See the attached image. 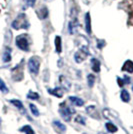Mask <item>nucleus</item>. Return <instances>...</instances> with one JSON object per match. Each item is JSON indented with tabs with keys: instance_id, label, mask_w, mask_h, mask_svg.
I'll list each match as a JSON object with an SVG mask.
<instances>
[{
	"instance_id": "obj_1",
	"label": "nucleus",
	"mask_w": 133,
	"mask_h": 134,
	"mask_svg": "<svg viewBox=\"0 0 133 134\" xmlns=\"http://www.w3.org/2000/svg\"><path fill=\"white\" fill-rule=\"evenodd\" d=\"M28 27H29V21L25 14H19L12 22V28H14L16 30L27 29Z\"/></svg>"
},
{
	"instance_id": "obj_2",
	"label": "nucleus",
	"mask_w": 133,
	"mask_h": 134,
	"mask_svg": "<svg viewBox=\"0 0 133 134\" xmlns=\"http://www.w3.org/2000/svg\"><path fill=\"white\" fill-rule=\"evenodd\" d=\"M71 20L68 23V31L70 32V34H74L77 30L78 26H79V21H78V17H77V12L76 10L73 8L71 10Z\"/></svg>"
},
{
	"instance_id": "obj_3",
	"label": "nucleus",
	"mask_w": 133,
	"mask_h": 134,
	"mask_svg": "<svg viewBox=\"0 0 133 134\" xmlns=\"http://www.w3.org/2000/svg\"><path fill=\"white\" fill-rule=\"evenodd\" d=\"M16 46L22 51H28L29 50V41H28V37L26 34H21L18 35L15 40Z\"/></svg>"
},
{
	"instance_id": "obj_4",
	"label": "nucleus",
	"mask_w": 133,
	"mask_h": 134,
	"mask_svg": "<svg viewBox=\"0 0 133 134\" xmlns=\"http://www.w3.org/2000/svg\"><path fill=\"white\" fill-rule=\"evenodd\" d=\"M59 112H60L62 118L65 120V121H70L71 120V116L74 113V110H73L71 107L67 106L65 102H62L60 104V109H59Z\"/></svg>"
},
{
	"instance_id": "obj_5",
	"label": "nucleus",
	"mask_w": 133,
	"mask_h": 134,
	"mask_svg": "<svg viewBox=\"0 0 133 134\" xmlns=\"http://www.w3.org/2000/svg\"><path fill=\"white\" fill-rule=\"evenodd\" d=\"M39 67H40V59L37 56H32L28 60V69L33 75H37L39 72Z\"/></svg>"
},
{
	"instance_id": "obj_6",
	"label": "nucleus",
	"mask_w": 133,
	"mask_h": 134,
	"mask_svg": "<svg viewBox=\"0 0 133 134\" xmlns=\"http://www.w3.org/2000/svg\"><path fill=\"white\" fill-rule=\"evenodd\" d=\"M88 54H89L88 48L83 46V47H81L78 51L75 52V54H74V60H75V62H77V63H81V62L84 61L86 59V57L88 56Z\"/></svg>"
},
{
	"instance_id": "obj_7",
	"label": "nucleus",
	"mask_w": 133,
	"mask_h": 134,
	"mask_svg": "<svg viewBox=\"0 0 133 134\" xmlns=\"http://www.w3.org/2000/svg\"><path fill=\"white\" fill-rule=\"evenodd\" d=\"M84 21H85V30H86V32L88 34H91V17H90L89 12L86 13Z\"/></svg>"
},
{
	"instance_id": "obj_8",
	"label": "nucleus",
	"mask_w": 133,
	"mask_h": 134,
	"mask_svg": "<svg viewBox=\"0 0 133 134\" xmlns=\"http://www.w3.org/2000/svg\"><path fill=\"white\" fill-rule=\"evenodd\" d=\"M122 71H125L128 73H133V62L131 60H127L124 62L122 66Z\"/></svg>"
},
{
	"instance_id": "obj_9",
	"label": "nucleus",
	"mask_w": 133,
	"mask_h": 134,
	"mask_svg": "<svg viewBox=\"0 0 133 134\" xmlns=\"http://www.w3.org/2000/svg\"><path fill=\"white\" fill-rule=\"evenodd\" d=\"M48 93L55 97H58V98H61L63 96V89L60 88V87H56L54 89H48Z\"/></svg>"
},
{
	"instance_id": "obj_10",
	"label": "nucleus",
	"mask_w": 133,
	"mask_h": 134,
	"mask_svg": "<svg viewBox=\"0 0 133 134\" xmlns=\"http://www.w3.org/2000/svg\"><path fill=\"white\" fill-rule=\"evenodd\" d=\"M69 101L74 104L75 106H83L84 105V101L81 99V98H79V97H76V96H70L69 98Z\"/></svg>"
},
{
	"instance_id": "obj_11",
	"label": "nucleus",
	"mask_w": 133,
	"mask_h": 134,
	"mask_svg": "<svg viewBox=\"0 0 133 134\" xmlns=\"http://www.w3.org/2000/svg\"><path fill=\"white\" fill-rule=\"evenodd\" d=\"M91 68H92V70L94 72H100V61L98 59H96V58L91 59Z\"/></svg>"
},
{
	"instance_id": "obj_12",
	"label": "nucleus",
	"mask_w": 133,
	"mask_h": 134,
	"mask_svg": "<svg viewBox=\"0 0 133 134\" xmlns=\"http://www.w3.org/2000/svg\"><path fill=\"white\" fill-rule=\"evenodd\" d=\"M10 103H12L18 110H20L22 113H25V109H24V106H23V103L20 100H18V99H11Z\"/></svg>"
},
{
	"instance_id": "obj_13",
	"label": "nucleus",
	"mask_w": 133,
	"mask_h": 134,
	"mask_svg": "<svg viewBox=\"0 0 133 134\" xmlns=\"http://www.w3.org/2000/svg\"><path fill=\"white\" fill-rule=\"evenodd\" d=\"M52 124H53V126H54L59 132H65V131H66V126H65L63 123H61L60 121L54 120V121L52 122Z\"/></svg>"
},
{
	"instance_id": "obj_14",
	"label": "nucleus",
	"mask_w": 133,
	"mask_h": 134,
	"mask_svg": "<svg viewBox=\"0 0 133 134\" xmlns=\"http://www.w3.org/2000/svg\"><path fill=\"white\" fill-rule=\"evenodd\" d=\"M4 62H9L11 60V49L9 47H6L4 52H3V57H2Z\"/></svg>"
},
{
	"instance_id": "obj_15",
	"label": "nucleus",
	"mask_w": 133,
	"mask_h": 134,
	"mask_svg": "<svg viewBox=\"0 0 133 134\" xmlns=\"http://www.w3.org/2000/svg\"><path fill=\"white\" fill-rule=\"evenodd\" d=\"M55 49L57 53H61L62 52V41H61L60 36H56L55 37Z\"/></svg>"
},
{
	"instance_id": "obj_16",
	"label": "nucleus",
	"mask_w": 133,
	"mask_h": 134,
	"mask_svg": "<svg viewBox=\"0 0 133 134\" xmlns=\"http://www.w3.org/2000/svg\"><path fill=\"white\" fill-rule=\"evenodd\" d=\"M105 127L109 133H115V132H117V130H118L117 126H115L113 123L109 122V121L105 123Z\"/></svg>"
},
{
	"instance_id": "obj_17",
	"label": "nucleus",
	"mask_w": 133,
	"mask_h": 134,
	"mask_svg": "<svg viewBox=\"0 0 133 134\" xmlns=\"http://www.w3.org/2000/svg\"><path fill=\"white\" fill-rule=\"evenodd\" d=\"M120 98H121V100L123 102H125V103H128L129 101H130V94L128 93L127 90L123 89L121 91V93H120Z\"/></svg>"
},
{
	"instance_id": "obj_18",
	"label": "nucleus",
	"mask_w": 133,
	"mask_h": 134,
	"mask_svg": "<svg viewBox=\"0 0 133 134\" xmlns=\"http://www.w3.org/2000/svg\"><path fill=\"white\" fill-rule=\"evenodd\" d=\"M20 131L23 132V133H25V134H35L33 128H32L31 126H29V125H25V126H23L22 128H20Z\"/></svg>"
},
{
	"instance_id": "obj_19",
	"label": "nucleus",
	"mask_w": 133,
	"mask_h": 134,
	"mask_svg": "<svg viewBox=\"0 0 133 134\" xmlns=\"http://www.w3.org/2000/svg\"><path fill=\"white\" fill-rule=\"evenodd\" d=\"M38 15H39V17L41 18V19H44V18H46L47 17V15H48V11H47V8L46 7H41L40 8V10H39L38 12Z\"/></svg>"
},
{
	"instance_id": "obj_20",
	"label": "nucleus",
	"mask_w": 133,
	"mask_h": 134,
	"mask_svg": "<svg viewBox=\"0 0 133 134\" xmlns=\"http://www.w3.org/2000/svg\"><path fill=\"white\" fill-rule=\"evenodd\" d=\"M27 98L28 99H31V100H37V99H39V94L30 90L27 93Z\"/></svg>"
},
{
	"instance_id": "obj_21",
	"label": "nucleus",
	"mask_w": 133,
	"mask_h": 134,
	"mask_svg": "<svg viewBox=\"0 0 133 134\" xmlns=\"http://www.w3.org/2000/svg\"><path fill=\"white\" fill-rule=\"evenodd\" d=\"M95 82V76L93 74H88L87 75V83H88L89 87H92L94 85Z\"/></svg>"
},
{
	"instance_id": "obj_22",
	"label": "nucleus",
	"mask_w": 133,
	"mask_h": 134,
	"mask_svg": "<svg viewBox=\"0 0 133 134\" xmlns=\"http://www.w3.org/2000/svg\"><path fill=\"white\" fill-rule=\"evenodd\" d=\"M59 80H60V82L62 83V85L65 87V89H66V90L70 88V82L66 81V79L64 78L63 76H60V77H59Z\"/></svg>"
},
{
	"instance_id": "obj_23",
	"label": "nucleus",
	"mask_w": 133,
	"mask_h": 134,
	"mask_svg": "<svg viewBox=\"0 0 133 134\" xmlns=\"http://www.w3.org/2000/svg\"><path fill=\"white\" fill-rule=\"evenodd\" d=\"M0 91L2 93H8V88H7V86L4 83V81L1 78H0Z\"/></svg>"
},
{
	"instance_id": "obj_24",
	"label": "nucleus",
	"mask_w": 133,
	"mask_h": 134,
	"mask_svg": "<svg viewBox=\"0 0 133 134\" xmlns=\"http://www.w3.org/2000/svg\"><path fill=\"white\" fill-rule=\"evenodd\" d=\"M29 108H30V110H31V112H32V114H33L34 116H39L38 109H37V107L35 106L34 104L30 103V104H29Z\"/></svg>"
},
{
	"instance_id": "obj_25",
	"label": "nucleus",
	"mask_w": 133,
	"mask_h": 134,
	"mask_svg": "<svg viewBox=\"0 0 133 134\" xmlns=\"http://www.w3.org/2000/svg\"><path fill=\"white\" fill-rule=\"evenodd\" d=\"M75 122L80 123V124H82V125H85L86 120H85V118H84L82 115H76V117H75Z\"/></svg>"
},
{
	"instance_id": "obj_26",
	"label": "nucleus",
	"mask_w": 133,
	"mask_h": 134,
	"mask_svg": "<svg viewBox=\"0 0 133 134\" xmlns=\"http://www.w3.org/2000/svg\"><path fill=\"white\" fill-rule=\"evenodd\" d=\"M117 82H118V85H119L120 87H122V86L125 84L124 83V80L122 78H120V77H117Z\"/></svg>"
},
{
	"instance_id": "obj_27",
	"label": "nucleus",
	"mask_w": 133,
	"mask_h": 134,
	"mask_svg": "<svg viewBox=\"0 0 133 134\" xmlns=\"http://www.w3.org/2000/svg\"><path fill=\"white\" fill-rule=\"evenodd\" d=\"M123 80H124V83H125V84H129V83H130V78L128 77L127 75H125V76H124Z\"/></svg>"
},
{
	"instance_id": "obj_28",
	"label": "nucleus",
	"mask_w": 133,
	"mask_h": 134,
	"mask_svg": "<svg viewBox=\"0 0 133 134\" xmlns=\"http://www.w3.org/2000/svg\"><path fill=\"white\" fill-rule=\"evenodd\" d=\"M26 2H27V5H29V6H33L34 5V0H25Z\"/></svg>"
},
{
	"instance_id": "obj_29",
	"label": "nucleus",
	"mask_w": 133,
	"mask_h": 134,
	"mask_svg": "<svg viewBox=\"0 0 133 134\" xmlns=\"http://www.w3.org/2000/svg\"><path fill=\"white\" fill-rule=\"evenodd\" d=\"M98 134H105V133H103V132H99Z\"/></svg>"
},
{
	"instance_id": "obj_30",
	"label": "nucleus",
	"mask_w": 133,
	"mask_h": 134,
	"mask_svg": "<svg viewBox=\"0 0 133 134\" xmlns=\"http://www.w3.org/2000/svg\"><path fill=\"white\" fill-rule=\"evenodd\" d=\"M46 1H48V2H50V1H52V0H46Z\"/></svg>"
},
{
	"instance_id": "obj_31",
	"label": "nucleus",
	"mask_w": 133,
	"mask_h": 134,
	"mask_svg": "<svg viewBox=\"0 0 133 134\" xmlns=\"http://www.w3.org/2000/svg\"><path fill=\"white\" fill-rule=\"evenodd\" d=\"M132 90H133V86H132Z\"/></svg>"
}]
</instances>
